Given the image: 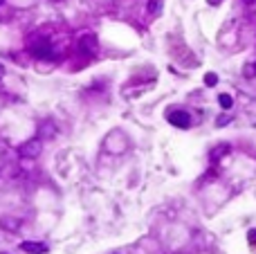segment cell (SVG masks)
<instances>
[{"mask_svg": "<svg viewBox=\"0 0 256 254\" xmlns=\"http://www.w3.org/2000/svg\"><path fill=\"white\" fill-rule=\"evenodd\" d=\"M0 223L5 225L9 232H18V227H20V220H14V218H2Z\"/></svg>", "mask_w": 256, "mask_h": 254, "instance_id": "8992f818", "label": "cell"}, {"mask_svg": "<svg viewBox=\"0 0 256 254\" xmlns=\"http://www.w3.org/2000/svg\"><path fill=\"white\" fill-rule=\"evenodd\" d=\"M2 77H5V65L0 63V79H2Z\"/></svg>", "mask_w": 256, "mask_h": 254, "instance_id": "4fadbf2b", "label": "cell"}, {"mask_svg": "<svg viewBox=\"0 0 256 254\" xmlns=\"http://www.w3.org/2000/svg\"><path fill=\"white\" fill-rule=\"evenodd\" d=\"M205 83H207V86H216V83H218V77H216L213 72H209L207 77H205Z\"/></svg>", "mask_w": 256, "mask_h": 254, "instance_id": "30bf717a", "label": "cell"}, {"mask_svg": "<svg viewBox=\"0 0 256 254\" xmlns=\"http://www.w3.org/2000/svg\"><path fill=\"white\" fill-rule=\"evenodd\" d=\"M41 149H43L41 140H27L25 144H20V147H18V155H20V157H27V160H32V157H36V155L41 153Z\"/></svg>", "mask_w": 256, "mask_h": 254, "instance_id": "7a4b0ae2", "label": "cell"}, {"mask_svg": "<svg viewBox=\"0 0 256 254\" xmlns=\"http://www.w3.org/2000/svg\"><path fill=\"white\" fill-rule=\"evenodd\" d=\"M227 153H229V147H227V144H222V147H216V149L211 151V160H218L220 155H227Z\"/></svg>", "mask_w": 256, "mask_h": 254, "instance_id": "ba28073f", "label": "cell"}, {"mask_svg": "<svg viewBox=\"0 0 256 254\" xmlns=\"http://www.w3.org/2000/svg\"><path fill=\"white\" fill-rule=\"evenodd\" d=\"M250 243H256V230L250 232Z\"/></svg>", "mask_w": 256, "mask_h": 254, "instance_id": "7c38bea8", "label": "cell"}, {"mask_svg": "<svg viewBox=\"0 0 256 254\" xmlns=\"http://www.w3.org/2000/svg\"><path fill=\"white\" fill-rule=\"evenodd\" d=\"M166 119H169L175 128H189L191 126V117H189L187 110H171V112H166Z\"/></svg>", "mask_w": 256, "mask_h": 254, "instance_id": "3957f363", "label": "cell"}, {"mask_svg": "<svg viewBox=\"0 0 256 254\" xmlns=\"http://www.w3.org/2000/svg\"><path fill=\"white\" fill-rule=\"evenodd\" d=\"M225 124H229V117H222L220 115V117H218V126H225Z\"/></svg>", "mask_w": 256, "mask_h": 254, "instance_id": "8fae6325", "label": "cell"}, {"mask_svg": "<svg viewBox=\"0 0 256 254\" xmlns=\"http://www.w3.org/2000/svg\"><path fill=\"white\" fill-rule=\"evenodd\" d=\"M29 52L34 54L36 59H54V48L48 39H36L29 43Z\"/></svg>", "mask_w": 256, "mask_h": 254, "instance_id": "6da1fadb", "label": "cell"}, {"mask_svg": "<svg viewBox=\"0 0 256 254\" xmlns=\"http://www.w3.org/2000/svg\"><path fill=\"white\" fill-rule=\"evenodd\" d=\"M218 103H220L222 110H229V108H232V103H234V99L229 97V95H220V97H218Z\"/></svg>", "mask_w": 256, "mask_h": 254, "instance_id": "52a82bcc", "label": "cell"}, {"mask_svg": "<svg viewBox=\"0 0 256 254\" xmlns=\"http://www.w3.org/2000/svg\"><path fill=\"white\" fill-rule=\"evenodd\" d=\"M20 250L27 254H48V245L45 243H36V241H23Z\"/></svg>", "mask_w": 256, "mask_h": 254, "instance_id": "277c9868", "label": "cell"}, {"mask_svg": "<svg viewBox=\"0 0 256 254\" xmlns=\"http://www.w3.org/2000/svg\"><path fill=\"white\" fill-rule=\"evenodd\" d=\"M2 2H5V0H0V5H2Z\"/></svg>", "mask_w": 256, "mask_h": 254, "instance_id": "9a60e30c", "label": "cell"}, {"mask_svg": "<svg viewBox=\"0 0 256 254\" xmlns=\"http://www.w3.org/2000/svg\"><path fill=\"white\" fill-rule=\"evenodd\" d=\"M254 68H256V65H254Z\"/></svg>", "mask_w": 256, "mask_h": 254, "instance_id": "2e32d148", "label": "cell"}, {"mask_svg": "<svg viewBox=\"0 0 256 254\" xmlns=\"http://www.w3.org/2000/svg\"><path fill=\"white\" fill-rule=\"evenodd\" d=\"M162 9V0H151L149 2V14H159Z\"/></svg>", "mask_w": 256, "mask_h": 254, "instance_id": "9c48e42d", "label": "cell"}, {"mask_svg": "<svg viewBox=\"0 0 256 254\" xmlns=\"http://www.w3.org/2000/svg\"><path fill=\"white\" fill-rule=\"evenodd\" d=\"M209 2H211V5H218V2H220V0H209Z\"/></svg>", "mask_w": 256, "mask_h": 254, "instance_id": "5bb4252c", "label": "cell"}, {"mask_svg": "<svg viewBox=\"0 0 256 254\" xmlns=\"http://www.w3.org/2000/svg\"><path fill=\"white\" fill-rule=\"evenodd\" d=\"M81 50L83 52H95V50H97V39H95V36H83L81 39Z\"/></svg>", "mask_w": 256, "mask_h": 254, "instance_id": "5b68a950", "label": "cell"}]
</instances>
